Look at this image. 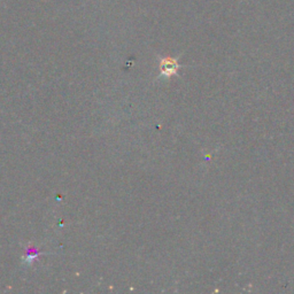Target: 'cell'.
Instances as JSON below:
<instances>
[{"mask_svg": "<svg viewBox=\"0 0 294 294\" xmlns=\"http://www.w3.org/2000/svg\"><path fill=\"white\" fill-rule=\"evenodd\" d=\"M180 68V65L176 59H172V58H167L163 59L162 61L160 63V77H170V76L175 75Z\"/></svg>", "mask_w": 294, "mask_h": 294, "instance_id": "cell-1", "label": "cell"}]
</instances>
